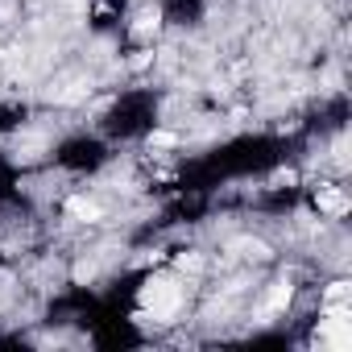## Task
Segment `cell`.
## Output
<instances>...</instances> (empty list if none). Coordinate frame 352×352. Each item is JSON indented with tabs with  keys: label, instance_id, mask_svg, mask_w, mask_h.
Listing matches in <instances>:
<instances>
[{
	"label": "cell",
	"instance_id": "1",
	"mask_svg": "<svg viewBox=\"0 0 352 352\" xmlns=\"http://www.w3.org/2000/svg\"><path fill=\"white\" fill-rule=\"evenodd\" d=\"M179 302H183V290H179V282H174V278H153V282H145V290H141V307H145L153 319L174 315V311H179Z\"/></svg>",
	"mask_w": 352,
	"mask_h": 352
},
{
	"label": "cell",
	"instance_id": "2",
	"mask_svg": "<svg viewBox=\"0 0 352 352\" xmlns=\"http://www.w3.org/2000/svg\"><path fill=\"white\" fill-rule=\"evenodd\" d=\"M315 344L319 348H331V352H344L352 344V323H348V307H327V319H319L315 327Z\"/></svg>",
	"mask_w": 352,
	"mask_h": 352
},
{
	"label": "cell",
	"instance_id": "3",
	"mask_svg": "<svg viewBox=\"0 0 352 352\" xmlns=\"http://www.w3.org/2000/svg\"><path fill=\"white\" fill-rule=\"evenodd\" d=\"M315 208L323 212V216H331V220H340V216H348V195L340 191V187H331V183H319V191H315Z\"/></svg>",
	"mask_w": 352,
	"mask_h": 352
},
{
	"label": "cell",
	"instance_id": "4",
	"mask_svg": "<svg viewBox=\"0 0 352 352\" xmlns=\"http://www.w3.org/2000/svg\"><path fill=\"white\" fill-rule=\"evenodd\" d=\"M67 216H75V220H83V224H96V220L104 216V208H100L96 199H87V195H71V199H67Z\"/></svg>",
	"mask_w": 352,
	"mask_h": 352
},
{
	"label": "cell",
	"instance_id": "5",
	"mask_svg": "<svg viewBox=\"0 0 352 352\" xmlns=\"http://www.w3.org/2000/svg\"><path fill=\"white\" fill-rule=\"evenodd\" d=\"M157 25H162V17H157V9H149V13H141V17H137L133 34H137V38H149V34H157Z\"/></svg>",
	"mask_w": 352,
	"mask_h": 352
},
{
	"label": "cell",
	"instance_id": "6",
	"mask_svg": "<svg viewBox=\"0 0 352 352\" xmlns=\"http://www.w3.org/2000/svg\"><path fill=\"white\" fill-rule=\"evenodd\" d=\"M290 294H294V290H290V282H278V286L270 290V302H265V307H270V311H282V307L290 302Z\"/></svg>",
	"mask_w": 352,
	"mask_h": 352
},
{
	"label": "cell",
	"instance_id": "7",
	"mask_svg": "<svg viewBox=\"0 0 352 352\" xmlns=\"http://www.w3.org/2000/svg\"><path fill=\"white\" fill-rule=\"evenodd\" d=\"M323 302H327V307L348 302V282H331V286H327V294H323Z\"/></svg>",
	"mask_w": 352,
	"mask_h": 352
},
{
	"label": "cell",
	"instance_id": "8",
	"mask_svg": "<svg viewBox=\"0 0 352 352\" xmlns=\"http://www.w3.org/2000/svg\"><path fill=\"white\" fill-rule=\"evenodd\" d=\"M174 141H179L174 133H153V137H149V145H157V149H162V145H174Z\"/></svg>",
	"mask_w": 352,
	"mask_h": 352
}]
</instances>
